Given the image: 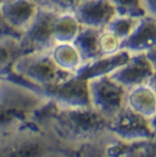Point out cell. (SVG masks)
I'll return each mask as SVG.
<instances>
[{
  "instance_id": "cell-1",
  "label": "cell",
  "mask_w": 156,
  "mask_h": 157,
  "mask_svg": "<svg viewBox=\"0 0 156 157\" xmlns=\"http://www.w3.org/2000/svg\"><path fill=\"white\" fill-rule=\"evenodd\" d=\"M33 121L73 151L99 143L109 135L108 121L92 108L66 109L48 101Z\"/></svg>"
},
{
  "instance_id": "cell-2",
  "label": "cell",
  "mask_w": 156,
  "mask_h": 157,
  "mask_svg": "<svg viewBox=\"0 0 156 157\" xmlns=\"http://www.w3.org/2000/svg\"><path fill=\"white\" fill-rule=\"evenodd\" d=\"M48 100L41 93L14 78L2 76L0 86V144L15 136L33 121Z\"/></svg>"
},
{
  "instance_id": "cell-3",
  "label": "cell",
  "mask_w": 156,
  "mask_h": 157,
  "mask_svg": "<svg viewBox=\"0 0 156 157\" xmlns=\"http://www.w3.org/2000/svg\"><path fill=\"white\" fill-rule=\"evenodd\" d=\"M75 152L34 121L0 144V157H72Z\"/></svg>"
},
{
  "instance_id": "cell-4",
  "label": "cell",
  "mask_w": 156,
  "mask_h": 157,
  "mask_svg": "<svg viewBox=\"0 0 156 157\" xmlns=\"http://www.w3.org/2000/svg\"><path fill=\"white\" fill-rule=\"evenodd\" d=\"M8 74H12L14 78L38 90L58 86L74 76L73 74L61 71L49 52L20 55Z\"/></svg>"
},
{
  "instance_id": "cell-5",
  "label": "cell",
  "mask_w": 156,
  "mask_h": 157,
  "mask_svg": "<svg viewBox=\"0 0 156 157\" xmlns=\"http://www.w3.org/2000/svg\"><path fill=\"white\" fill-rule=\"evenodd\" d=\"M91 108L108 122L126 107L127 90L111 75L88 80Z\"/></svg>"
},
{
  "instance_id": "cell-6",
  "label": "cell",
  "mask_w": 156,
  "mask_h": 157,
  "mask_svg": "<svg viewBox=\"0 0 156 157\" xmlns=\"http://www.w3.org/2000/svg\"><path fill=\"white\" fill-rule=\"evenodd\" d=\"M108 131L113 137L131 144L151 143L156 137L151 121L127 107L108 122Z\"/></svg>"
},
{
  "instance_id": "cell-7",
  "label": "cell",
  "mask_w": 156,
  "mask_h": 157,
  "mask_svg": "<svg viewBox=\"0 0 156 157\" xmlns=\"http://www.w3.org/2000/svg\"><path fill=\"white\" fill-rule=\"evenodd\" d=\"M49 102L59 108L66 109H80L91 108L88 80L80 75L73 78L58 86L39 90Z\"/></svg>"
},
{
  "instance_id": "cell-8",
  "label": "cell",
  "mask_w": 156,
  "mask_h": 157,
  "mask_svg": "<svg viewBox=\"0 0 156 157\" xmlns=\"http://www.w3.org/2000/svg\"><path fill=\"white\" fill-rule=\"evenodd\" d=\"M57 14L39 10L35 19L19 36V45L22 54L51 52L55 46L53 38V22Z\"/></svg>"
},
{
  "instance_id": "cell-9",
  "label": "cell",
  "mask_w": 156,
  "mask_h": 157,
  "mask_svg": "<svg viewBox=\"0 0 156 157\" xmlns=\"http://www.w3.org/2000/svg\"><path fill=\"white\" fill-rule=\"evenodd\" d=\"M82 27L103 31L116 17L111 0H81L73 11Z\"/></svg>"
},
{
  "instance_id": "cell-10",
  "label": "cell",
  "mask_w": 156,
  "mask_h": 157,
  "mask_svg": "<svg viewBox=\"0 0 156 157\" xmlns=\"http://www.w3.org/2000/svg\"><path fill=\"white\" fill-rule=\"evenodd\" d=\"M155 71L148 56L146 54H138L133 55L111 76L119 85L122 86L126 90H130L140 86L148 85Z\"/></svg>"
},
{
  "instance_id": "cell-11",
  "label": "cell",
  "mask_w": 156,
  "mask_h": 157,
  "mask_svg": "<svg viewBox=\"0 0 156 157\" xmlns=\"http://www.w3.org/2000/svg\"><path fill=\"white\" fill-rule=\"evenodd\" d=\"M39 12L33 0H5L0 4V14L4 21L20 36L27 29Z\"/></svg>"
},
{
  "instance_id": "cell-12",
  "label": "cell",
  "mask_w": 156,
  "mask_h": 157,
  "mask_svg": "<svg viewBox=\"0 0 156 157\" xmlns=\"http://www.w3.org/2000/svg\"><path fill=\"white\" fill-rule=\"evenodd\" d=\"M121 49L130 55L148 54L156 49V20L148 15L140 19L133 33L122 42Z\"/></svg>"
},
{
  "instance_id": "cell-13",
  "label": "cell",
  "mask_w": 156,
  "mask_h": 157,
  "mask_svg": "<svg viewBox=\"0 0 156 157\" xmlns=\"http://www.w3.org/2000/svg\"><path fill=\"white\" fill-rule=\"evenodd\" d=\"M126 107L153 123L156 118V94L154 89L148 83L127 90Z\"/></svg>"
},
{
  "instance_id": "cell-14",
  "label": "cell",
  "mask_w": 156,
  "mask_h": 157,
  "mask_svg": "<svg viewBox=\"0 0 156 157\" xmlns=\"http://www.w3.org/2000/svg\"><path fill=\"white\" fill-rule=\"evenodd\" d=\"M131 56L133 55H130L129 53L124 51H121L114 55L102 56L89 65H86L78 75L82 76L86 80L100 78V76H108L117 71L120 67H122Z\"/></svg>"
},
{
  "instance_id": "cell-15",
  "label": "cell",
  "mask_w": 156,
  "mask_h": 157,
  "mask_svg": "<svg viewBox=\"0 0 156 157\" xmlns=\"http://www.w3.org/2000/svg\"><path fill=\"white\" fill-rule=\"evenodd\" d=\"M49 53L57 66L66 73L78 75L85 67L84 60L74 44H55Z\"/></svg>"
},
{
  "instance_id": "cell-16",
  "label": "cell",
  "mask_w": 156,
  "mask_h": 157,
  "mask_svg": "<svg viewBox=\"0 0 156 157\" xmlns=\"http://www.w3.org/2000/svg\"><path fill=\"white\" fill-rule=\"evenodd\" d=\"M100 33L101 31H98V29L82 27L81 32L79 33L75 41L73 42L84 60L85 66L102 58V54L100 51V44H99Z\"/></svg>"
},
{
  "instance_id": "cell-17",
  "label": "cell",
  "mask_w": 156,
  "mask_h": 157,
  "mask_svg": "<svg viewBox=\"0 0 156 157\" xmlns=\"http://www.w3.org/2000/svg\"><path fill=\"white\" fill-rule=\"evenodd\" d=\"M82 26L73 12L57 14L53 22V38L55 44H73Z\"/></svg>"
},
{
  "instance_id": "cell-18",
  "label": "cell",
  "mask_w": 156,
  "mask_h": 157,
  "mask_svg": "<svg viewBox=\"0 0 156 157\" xmlns=\"http://www.w3.org/2000/svg\"><path fill=\"white\" fill-rule=\"evenodd\" d=\"M22 55L19 45V38L4 36L0 38V76H5L13 67V63Z\"/></svg>"
},
{
  "instance_id": "cell-19",
  "label": "cell",
  "mask_w": 156,
  "mask_h": 157,
  "mask_svg": "<svg viewBox=\"0 0 156 157\" xmlns=\"http://www.w3.org/2000/svg\"><path fill=\"white\" fill-rule=\"evenodd\" d=\"M140 19L129 18V17H122L116 15L114 19L109 22V25L106 27V31L113 33L115 36L123 42L124 40L129 36L137 26Z\"/></svg>"
},
{
  "instance_id": "cell-20",
  "label": "cell",
  "mask_w": 156,
  "mask_h": 157,
  "mask_svg": "<svg viewBox=\"0 0 156 157\" xmlns=\"http://www.w3.org/2000/svg\"><path fill=\"white\" fill-rule=\"evenodd\" d=\"M117 15L141 19L146 17L143 0H111Z\"/></svg>"
},
{
  "instance_id": "cell-21",
  "label": "cell",
  "mask_w": 156,
  "mask_h": 157,
  "mask_svg": "<svg viewBox=\"0 0 156 157\" xmlns=\"http://www.w3.org/2000/svg\"><path fill=\"white\" fill-rule=\"evenodd\" d=\"M39 10L55 14L73 12L79 0H33Z\"/></svg>"
},
{
  "instance_id": "cell-22",
  "label": "cell",
  "mask_w": 156,
  "mask_h": 157,
  "mask_svg": "<svg viewBox=\"0 0 156 157\" xmlns=\"http://www.w3.org/2000/svg\"><path fill=\"white\" fill-rule=\"evenodd\" d=\"M99 44H100V51L102 56H108V55H114L116 53L121 52V46H122V41L115 36L113 33L108 32V31H101L100 33V39H99Z\"/></svg>"
},
{
  "instance_id": "cell-23",
  "label": "cell",
  "mask_w": 156,
  "mask_h": 157,
  "mask_svg": "<svg viewBox=\"0 0 156 157\" xmlns=\"http://www.w3.org/2000/svg\"><path fill=\"white\" fill-rule=\"evenodd\" d=\"M80 157H114L107 154L106 151L101 148V145L99 143L96 144H91V145H87L81 148L80 150L76 151ZM140 157H147L146 155H142Z\"/></svg>"
},
{
  "instance_id": "cell-24",
  "label": "cell",
  "mask_w": 156,
  "mask_h": 157,
  "mask_svg": "<svg viewBox=\"0 0 156 157\" xmlns=\"http://www.w3.org/2000/svg\"><path fill=\"white\" fill-rule=\"evenodd\" d=\"M4 36H17V38H19V35L17 33H14L10 27L7 26V24L4 21L1 14H0V38H4Z\"/></svg>"
},
{
  "instance_id": "cell-25",
  "label": "cell",
  "mask_w": 156,
  "mask_h": 157,
  "mask_svg": "<svg viewBox=\"0 0 156 157\" xmlns=\"http://www.w3.org/2000/svg\"><path fill=\"white\" fill-rule=\"evenodd\" d=\"M143 5L147 15L156 20V0H143Z\"/></svg>"
},
{
  "instance_id": "cell-26",
  "label": "cell",
  "mask_w": 156,
  "mask_h": 157,
  "mask_svg": "<svg viewBox=\"0 0 156 157\" xmlns=\"http://www.w3.org/2000/svg\"><path fill=\"white\" fill-rule=\"evenodd\" d=\"M146 55L148 56L150 63L153 65V68H154V71L156 72V49L155 51H153V52L148 53V54H146Z\"/></svg>"
},
{
  "instance_id": "cell-27",
  "label": "cell",
  "mask_w": 156,
  "mask_h": 157,
  "mask_svg": "<svg viewBox=\"0 0 156 157\" xmlns=\"http://www.w3.org/2000/svg\"><path fill=\"white\" fill-rule=\"evenodd\" d=\"M149 85H150V87L154 89V92H155V94H156V72L154 73L153 78H150ZM153 125H154V128H155V131H156V118L154 120V121H153Z\"/></svg>"
},
{
  "instance_id": "cell-28",
  "label": "cell",
  "mask_w": 156,
  "mask_h": 157,
  "mask_svg": "<svg viewBox=\"0 0 156 157\" xmlns=\"http://www.w3.org/2000/svg\"><path fill=\"white\" fill-rule=\"evenodd\" d=\"M150 150H151V157L156 156V137H155V140L151 142V145H150Z\"/></svg>"
},
{
  "instance_id": "cell-29",
  "label": "cell",
  "mask_w": 156,
  "mask_h": 157,
  "mask_svg": "<svg viewBox=\"0 0 156 157\" xmlns=\"http://www.w3.org/2000/svg\"><path fill=\"white\" fill-rule=\"evenodd\" d=\"M72 157H80V156H79V154H78V152H75V154H74V155H73V156H72Z\"/></svg>"
},
{
  "instance_id": "cell-30",
  "label": "cell",
  "mask_w": 156,
  "mask_h": 157,
  "mask_svg": "<svg viewBox=\"0 0 156 157\" xmlns=\"http://www.w3.org/2000/svg\"><path fill=\"white\" fill-rule=\"evenodd\" d=\"M1 82H2V76H0V86H1Z\"/></svg>"
},
{
  "instance_id": "cell-31",
  "label": "cell",
  "mask_w": 156,
  "mask_h": 157,
  "mask_svg": "<svg viewBox=\"0 0 156 157\" xmlns=\"http://www.w3.org/2000/svg\"><path fill=\"white\" fill-rule=\"evenodd\" d=\"M2 1H5V0H0V4H1V2H2Z\"/></svg>"
},
{
  "instance_id": "cell-32",
  "label": "cell",
  "mask_w": 156,
  "mask_h": 157,
  "mask_svg": "<svg viewBox=\"0 0 156 157\" xmlns=\"http://www.w3.org/2000/svg\"><path fill=\"white\" fill-rule=\"evenodd\" d=\"M79 1H81V0H79ZM79 1H78V2H79Z\"/></svg>"
},
{
  "instance_id": "cell-33",
  "label": "cell",
  "mask_w": 156,
  "mask_h": 157,
  "mask_svg": "<svg viewBox=\"0 0 156 157\" xmlns=\"http://www.w3.org/2000/svg\"><path fill=\"white\" fill-rule=\"evenodd\" d=\"M154 157H156V156H154Z\"/></svg>"
}]
</instances>
